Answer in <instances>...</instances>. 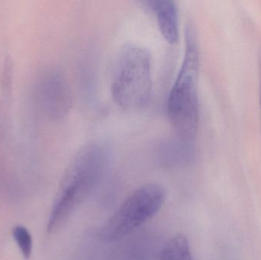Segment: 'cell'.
Returning <instances> with one entry per match:
<instances>
[{
  "label": "cell",
  "mask_w": 261,
  "mask_h": 260,
  "mask_svg": "<svg viewBox=\"0 0 261 260\" xmlns=\"http://www.w3.org/2000/svg\"><path fill=\"white\" fill-rule=\"evenodd\" d=\"M185 37L184 58L169 93L167 111L178 137L195 143L199 124V51L193 27L187 26Z\"/></svg>",
  "instance_id": "7a4b0ae2"
},
{
  "label": "cell",
  "mask_w": 261,
  "mask_h": 260,
  "mask_svg": "<svg viewBox=\"0 0 261 260\" xmlns=\"http://www.w3.org/2000/svg\"><path fill=\"white\" fill-rule=\"evenodd\" d=\"M149 50L128 43L119 50L113 69L111 93L115 103L125 111L147 108L153 91V62Z\"/></svg>",
  "instance_id": "3957f363"
},
{
  "label": "cell",
  "mask_w": 261,
  "mask_h": 260,
  "mask_svg": "<svg viewBox=\"0 0 261 260\" xmlns=\"http://www.w3.org/2000/svg\"><path fill=\"white\" fill-rule=\"evenodd\" d=\"M12 83V65L10 59L6 58L3 68V79H2V95L0 102V134L4 129L5 123L7 117L10 99L11 90Z\"/></svg>",
  "instance_id": "9c48e42d"
},
{
  "label": "cell",
  "mask_w": 261,
  "mask_h": 260,
  "mask_svg": "<svg viewBox=\"0 0 261 260\" xmlns=\"http://www.w3.org/2000/svg\"><path fill=\"white\" fill-rule=\"evenodd\" d=\"M141 6L153 14L161 33L169 44H176L179 38V15L175 2L170 0H147Z\"/></svg>",
  "instance_id": "8992f818"
},
{
  "label": "cell",
  "mask_w": 261,
  "mask_h": 260,
  "mask_svg": "<svg viewBox=\"0 0 261 260\" xmlns=\"http://www.w3.org/2000/svg\"><path fill=\"white\" fill-rule=\"evenodd\" d=\"M167 191L158 183L135 189L125 198L101 228L99 235L107 241L121 239L156 215L164 206Z\"/></svg>",
  "instance_id": "277c9868"
},
{
  "label": "cell",
  "mask_w": 261,
  "mask_h": 260,
  "mask_svg": "<svg viewBox=\"0 0 261 260\" xmlns=\"http://www.w3.org/2000/svg\"><path fill=\"white\" fill-rule=\"evenodd\" d=\"M12 237L22 256L25 259H29L33 248V240L30 232L24 226L17 225L12 229Z\"/></svg>",
  "instance_id": "30bf717a"
},
{
  "label": "cell",
  "mask_w": 261,
  "mask_h": 260,
  "mask_svg": "<svg viewBox=\"0 0 261 260\" xmlns=\"http://www.w3.org/2000/svg\"><path fill=\"white\" fill-rule=\"evenodd\" d=\"M34 94L38 108L49 120H62L71 109L70 85L58 70L47 69L40 73L35 81Z\"/></svg>",
  "instance_id": "5b68a950"
},
{
  "label": "cell",
  "mask_w": 261,
  "mask_h": 260,
  "mask_svg": "<svg viewBox=\"0 0 261 260\" xmlns=\"http://www.w3.org/2000/svg\"><path fill=\"white\" fill-rule=\"evenodd\" d=\"M160 260H193L187 238L180 234L170 238L161 251Z\"/></svg>",
  "instance_id": "ba28073f"
},
{
  "label": "cell",
  "mask_w": 261,
  "mask_h": 260,
  "mask_svg": "<svg viewBox=\"0 0 261 260\" xmlns=\"http://www.w3.org/2000/svg\"><path fill=\"white\" fill-rule=\"evenodd\" d=\"M109 150L102 142L84 143L66 167L47 221L49 234L56 233L99 184L107 170Z\"/></svg>",
  "instance_id": "6da1fadb"
},
{
  "label": "cell",
  "mask_w": 261,
  "mask_h": 260,
  "mask_svg": "<svg viewBox=\"0 0 261 260\" xmlns=\"http://www.w3.org/2000/svg\"><path fill=\"white\" fill-rule=\"evenodd\" d=\"M259 70H260V115H261V49L259 53Z\"/></svg>",
  "instance_id": "8fae6325"
},
{
  "label": "cell",
  "mask_w": 261,
  "mask_h": 260,
  "mask_svg": "<svg viewBox=\"0 0 261 260\" xmlns=\"http://www.w3.org/2000/svg\"><path fill=\"white\" fill-rule=\"evenodd\" d=\"M164 160L170 164L187 163L194 157V143L187 141L178 137L173 142H169L164 146Z\"/></svg>",
  "instance_id": "52a82bcc"
}]
</instances>
